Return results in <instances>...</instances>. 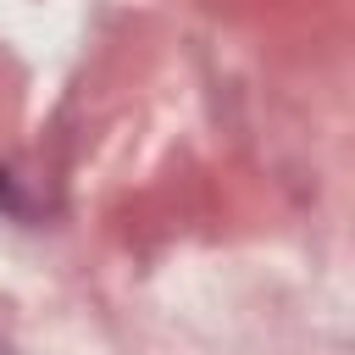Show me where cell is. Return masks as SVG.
Listing matches in <instances>:
<instances>
[{
  "label": "cell",
  "mask_w": 355,
  "mask_h": 355,
  "mask_svg": "<svg viewBox=\"0 0 355 355\" xmlns=\"http://www.w3.org/2000/svg\"><path fill=\"white\" fill-rule=\"evenodd\" d=\"M0 355H11V349H0Z\"/></svg>",
  "instance_id": "6da1fadb"
}]
</instances>
